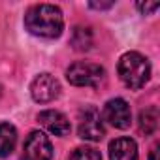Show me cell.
Here are the masks:
<instances>
[{"label": "cell", "instance_id": "cell-10", "mask_svg": "<svg viewBox=\"0 0 160 160\" xmlns=\"http://www.w3.org/2000/svg\"><path fill=\"white\" fill-rule=\"evenodd\" d=\"M17 143V130L10 122H0V156L6 158L13 152Z\"/></svg>", "mask_w": 160, "mask_h": 160}, {"label": "cell", "instance_id": "cell-9", "mask_svg": "<svg viewBox=\"0 0 160 160\" xmlns=\"http://www.w3.org/2000/svg\"><path fill=\"white\" fill-rule=\"evenodd\" d=\"M109 160H138V145L130 138H117L109 143Z\"/></svg>", "mask_w": 160, "mask_h": 160}, {"label": "cell", "instance_id": "cell-8", "mask_svg": "<svg viewBox=\"0 0 160 160\" xmlns=\"http://www.w3.org/2000/svg\"><path fill=\"white\" fill-rule=\"evenodd\" d=\"M38 121L47 132H51L55 136H66V134H70V128H72L66 115H62L60 111H55V109L42 111L38 115Z\"/></svg>", "mask_w": 160, "mask_h": 160}, {"label": "cell", "instance_id": "cell-14", "mask_svg": "<svg viewBox=\"0 0 160 160\" xmlns=\"http://www.w3.org/2000/svg\"><path fill=\"white\" fill-rule=\"evenodd\" d=\"M136 6H138V10H139V12H141L143 15H149V13L156 12L160 4H158V2H145V4H143V2H138Z\"/></svg>", "mask_w": 160, "mask_h": 160}, {"label": "cell", "instance_id": "cell-4", "mask_svg": "<svg viewBox=\"0 0 160 160\" xmlns=\"http://www.w3.org/2000/svg\"><path fill=\"white\" fill-rule=\"evenodd\" d=\"M77 134L81 139L87 141H100L106 136V128H104V121L98 109L94 108H85L79 111L77 117Z\"/></svg>", "mask_w": 160, "mask_h": 160}, {"label": "cell", "instance_id": "cell-13", "mask_svg": "<svg viewBox=\"0 0 160 160\" xmlns=\"http://www.w3.org/2000/svg\"><path fill=\"white\" fill-rule=\"evenodd\" d=\"M68 160H102V156H100V152H98L96 149H92V147H79V149H75V151L70 154Z\"/></svg>", "mask_w": 160, "mask_h": 160}, {"label": "cell", "instance_id": "cell-16", "mask_svg": "<svg viewBox=\"0 0 160 160\" xmlns=\"http://www.w3.org/2000/svg\"><path fill=\"white\" fill-rule=\"evenodd\" d=\"M149 160H158V145H154L151 149V154H149Z\"/></svg>", "mask_w": 160, "mask_h": 160}, {"label": "cell", "instance_id": "cell-15", "mask_svg": "<svg viewBox=\"0 0 160 160\" xmlns=\"http://www.w3.org/2000/svg\"><path fill=\"white\" fill-rule=\"evenodd\" d=\"M113 6V2H106V4H96V2H91V8H98V10H106V8H111Z\"/></svg>", "mask_w": 160, "mask_h": 160}, {"label": "cell", "instance_id": "cell-3", "mask_svg": "<svg viewBox=\"0 0 160 160\" xmlns=\"http://www.w3.org/2000/svg\"><path fill=\"white\" fill-rule=\"evenodd\" d=\"M66 77L75 87H98L106 77V70L100 64L79 60L68 68Z\"/></svg>", "mask_w": 160, "mask_h": 160}, {"label": "cell", "instance_id": "cell-2", "mask_svg": "<svg viewBox=\"0 0 160 160\" xmlns=\"http://www.w3.org/2000/svg\"><path fill=\"white\" fill-rule=\"evenodd\" d=\"M119 77L126 87L141 89L151 77V64L143 55L136 51L124 53L119 60Z\"/></svg>", "mask_w": 160, "mask_h": 160}, {"label": "cell", "instance_id": "cell-5", "mask_svg": "<svg viewBox=\"0 0 160 160\" xmlns=\"http://www.w3.org/2000/svg\"><path fill=\"white\" fill-rule=\"evenodd\" d=\"M51 158H53V147L49 138L40 130L30 132L25 139L21 160H51Z\"/></svg>", "mask_w": 160, "mask_h": 160}, {"label": "cell", "instance_id": "cell-1", "mask_svg": "<svg viewBox=\"0 0 160 160\" xmlns=\"http://www.w3.org/2000/svg\"><path fill=\"white\" fill-rule=\"evenodd\" d=\"M25 27L30 34L42 38H57L62 32L64 19L60 8L53 4H36L25 15Z\"/></svg>", "mask_w": 160, "mask_h": 160}, {"label": "cell", "instance_id": "cell-7", "mask_svg": "<svg viewBox=\"0 0 160 160\" xmlns=\"http://www.w3.org/2000/svg\"><path fill=\"white\" fill-rule=\"evenodd\" d=\"M102 121H108L111 126L115 128H128L130 122H132V111H130V106L122 100V98H113L109 100L106 106H104V117Z\"/></svg>", "mask_w": 160, "mask_h": 160}, {"label": "cell", "instance_id": "cell-6", "mask_svg": "<svg viewBox=\"0 0 160 160\" xmlns=\"http://www.w3.org/2000/svg\"><path fill=\"white\" fill-rule=\"evenodd\" d=\"M30 94L40 104L53 102L55 98L60 96V83L51 73H40L30 85Z\"/></svg>", "mask_w": 160, "mask_h": 160}, {"label": "cell", "instance_id": "cell-12", "mask_svg": "<svg viewBox=\"0 0 160 160\" xmlns=\"http://www.w3.org/2000/svg\"><path fill=\"white\" fill-rule=\"evenodd\" d=\"M92 43V34L89 28H83V27H77L72 34V45L77 49V51H85L89 49Z\"/></svg>", "mask_w": 160, "mask_h": 160}, {"label": "cell", "instance_id": "cell-11", "mask_svg": "<svg viewBox=\"0 0 160 160\" xmlns=\"http://www.w3.org/2000/svg\"><path fill=\"white\" fill-rule=\"evenodd\" d=\"M158 128V109L152 106V108H147L139 113V130L149 136L152 134L154 130Z\"/></svg>", "mask_w": 160, "mask_h": 160}]
</instances>
